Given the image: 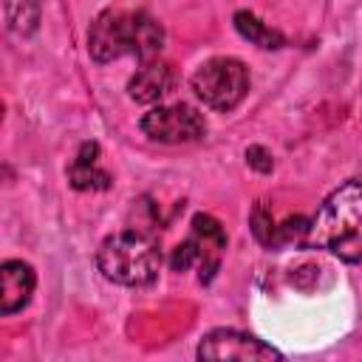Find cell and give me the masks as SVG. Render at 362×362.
<instances>
[{
  "label": "cell",
  "mask_w": 362,
  "mask_h": 362,
  "mask_svg": "<svg viewBox=\"0 0 362 362\" xmlns=\"http://www.w3.org/2000/svg\"><path fill=\"white\" fill-rule=\"evenodd\" d=\"M164 45V28L144 11L107 8L102 11L88 31V51L96 62H110L124 54L139 57L141 62L156 59Z\"/></svg>",
  "instance_id": "1"
},
{
  "label": "cell",
  "mask_w": 362,
  "mask_h": 362,
  "mask_svg": "<svg viewBox=\"0 0 362 362\" xmlns=\"http://www.w3.org/2000/svg\"><path fill=\"white\" fill-rule=\"evenodd\" d=\"M305 246L331 249L348 263L362 260V181L339 184L311 218Z\"/></svg>",
  "instance_id": "2"
},
{
  "label": "cell",
  "mask_w": 362,
  "mask_h": 362,
  "mask_svg": "<svg viewBox=\"0 0 362 362\" xmlns=\"http://www.w3.org/2000/svg\"><path fill=\"white\" fill-rule=\"evenodd\" d=\"M99 272L119 286H150L158 277L161 255L156 243L139 232H116L102 240L96 252Z\"/></svg>",
  "instance_id": "3"
},
{
  "label": "cell",
  "mask_w": 362,
  "mask_h": 362,
  "mask_svg": "<svg viewBox=\"0 0 362 362\" xmlns=\"http://www.w3.org/2000/svg\"><path fill=\"white\" fill-rule=\"evenodd\" d=\"M195 96L212 110H232L249 90V68L235 57L206 59L189 79Z\"/></svg>",
  "instance_id": "4"
},
{
  "label": "cell",
  "mask_w": 362,
  "mask_h": 362,
  "mask_svg": "<svg viewBox=\"0 0 362 362\" xmlns=\"http://www.w3.org/2000/svg\"><path fill=\"white\" fill-rule=\"evenodd\" d=\"M141 133L161 144H189L198 141L206 133V119L192 105L175 102V105H158L139 122Z\"/></svg>",
  "instance_id": "5"
},
{
  "label": "cell",
  "mask_w": 362,
  "mask_h": 362,
  "mask_svg": "<svg viewBox=\"0 0 362 362\" xmlns=\"http://www.w3.org/2000/svg\"><path fill=\"white\" fill-rule=\"evenodd\" d=\"M198 359H235V362H266L283 359V354L263 339L235 331V328H215L204 334L198 342Z\"/></svg>",
  "instance_id": "6"
},
{
  "label": "cell",
  "mask_w": 362,
  "mask_h": 362,
  "mask_svg": "<svg viewBox=\"0 0 362 362\" xmlns=\"http://www.w3.org/2000/svg\"><path fill=\"white\" fill-rule=\"evenodd\" d=\"M37 286V274L23 260H6L0 266V314L8 317L28 305Z\"/></svg>",
  "instance_id": "7"
},
{
  "label": "cell",
  "mask_w": 362,
  "mask_h": 362,
  "mask_svg": "<svg viewBox=\"0 0 362 362\" xmlns=\"http://www.w3.org/2000/svg\"><path fill=\"white\" fill-rule=\"evenodd\" d=\"M175 76H173V68L161 59H147L127 82V93L133 102L139 105H150L156 99H161L164 93H170Z\"/></svg>",
  "instance_id": "8"
},
{
  "label": "cell",
  "mask_w": 362,
  "mask_h": 362,
  "mask_svg": "<svg viewBox=\"0 0 362 362\" xmlns=\"http://www.w3.org/2000/svg\"><path fill=\"white\" fill-rule=\"evenodd\" d=\"M68 181L74 189H107L110 175L99 167V144L96 141H82L76 158L68 167Z\"/></svg>",
  "instance_id": "9"
},
{
  "label": "cell",
  "mask_w": 362,
  "mask_h": 362,
  "mask_svg": "<svg viewBox=\"0 0 362 362\" xmlns=\"http://www.w3.org/2000/svg\"><path fill=\"white\" fill-rule=\"evenodd\" d=\"M232 23H235L238 34H240L243 40H249L252 45H257V48L272 51V48H283V45H286V37H283L277 28L266 25L263 20H257L252 11H235Z\"/></svg>",
  "instance_id": "10"
},
{
  "label": "cell",
  "mask_w": 362,
  "mask_h": 362,
  "mask_svg": "<svg viewBox=\"0 0 362 362\" xmlns=\"http://www.w3.org/2000/svg\"><path fill=\"white\" fill-rule=\"evenodd\" d=\"M3 14H6V25L20 34L28 37L37 31L40 23V3L37 0H3Z\"/></svg>",
  "instance_id": "11"
},
{
  "label": "cell",
  "mask_w": 362,
  "mask_h": 362,
  "mask_svg": "<svg viewBox=\"0 0 362 362\" xmlns=\"http://www.w3.org/2000/svg\"><path fill=\"white\" fill-rule=\"evenodd\" d=\"M249 226H252V235L257 238V243H263L266 249H277L283 243V235H280V226L274 223L269 206L263 201L255 204L252 215H249Z\"/></svg>",
  "instance_id": "12"
},
{
  "label": "cell",
  "mask_w": 362,
  "mask_h": 362,
  "mask_svg": "<svg viewBox=\"0 0 362 362\" xmlns=\"http://www.w3.org/2000/svg\"><path fill=\"white\" fill-rule=\"evenodd\" d=\"M206 255H218V252H215V249L209 252V249L204 246V240L195 235V238H187L184 243H178V246L173 249L170 266H173V272H187L195 260H201V257H206Z\"/></svg>",
  "instance_id": "13"
},
{
  "label": "cell",
  "mask_w": 362,
  "mask_h": 362,
  "mask_svg": "<svg viewBox=\"0 0 362 362\" xmlns=\"http://www.w3.org/2000/svg\"><path fill=\"white\" fill-rule=\"evenodd\" d=\"M192 232L204 240V246L226 249V232H223V226H221L218 218H212V215H206V212L192 215Z\"/></svg>",
  "instance_id": "14"
},
{
  "label": "cell",
  "mask_w": 362,
  "mask_h": 362,
  "mask_svg": "<svg viewBox=\"0 0 362 362\" xmlns=\"http://www.w3.org/2000/svg\"><path fill=\"white\" fill-rule=\"evenodd\" d=\"M308 229H311V221H308V218H303V215H297V218H288V221H283V226H280V235H283V240H294V243L305 246Z\"/></svg>",
  "instance_id": "15"
},
{
  "label": "cell",
  "mask_w": 362,
  "mask_h": 362,
  "mask_svg": "<svg viewBox=\"0 0 362 362\" xmlns=\"http://www.w3.org/2000/svg\"><path fill=\"white\" fill-rule=\"evenodd\" d=\"M246 164L252 167V170H257V173H272V167H274V158H272V153L266 150V147H260V144H249L246 147Z\"/></svg>",
  "instance_id": "16"
}]
</instances>
